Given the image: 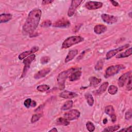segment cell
Here are the masks:
<instances>
[{"instance_id": "obj_40", "label": "cell", "mask_w": 132, "mask_h": 132, "mask_svg": "<svg viewBox=\"0 0 132 132\" xmlns=\"http://www.w3.org/2000/svg\"><path fill=\"white\" fill-rule=\"evenodd\" d=\"M110 2L112 3V4L114 6H119V3L116 1H110Z\"/></svg>"}, {"instance_id": "obj_42", "label": "cell", "mask_w": 132, "mask_h": 132, "mask_svg": "<svg viewBox=\"0 0 132 132\" xmlns=\"http://www.w3.org/2000/svg\"><path fill=\"white\" fill-rule=\"evenodd\" d=\"M107 119H106V118H105L104 120H103V124H106L107 123Z\"/></svg>"}, {"instance_id": "obj_29", "label": "cell", "mask_w": 132, "mask_h": 132, "mask_svg": "<svg viewBox=\"0 0 132 132\" xmlns=\"http://www.w3.org/2000/svg\"><path fill=\"white\" fill-rule=\"evenodd\" d=\"M104 62V59H100L99 61H98L97 63L96 64L95 67H94L95 69L97 71H99V70H102L103 67Z\"/></svg>"}, {"instance_id": "obj_30", "label": "cell", "mask_w": 132, "mask_h": 132, "mask_svg": "<svg viewBox=\"0 0 132 132\" xmlns=\"http://www.w3.org/2000/svg\"><path fill=\"white\" fill-rule=\"evenodd\" d=\"M50 89V86L47 85H39L37 87V90L40 92H43L47 91Z\"/></svg>"}, {"instance_id": "obj_21", "label": "cell", "mask_w": 132, "mask_h": 132, "mask_svg": "<svg viewBox=\"0 0 132 132\" xmlns=\"http://www.w3.org/2000/svg\"><path fill=\"white\" fill-rule=\"evenodd\" d=\"M12 18V15L10 13H4L0 15V23H5L10 21Z\"/></svg>"}, {"instance_id": "obj_16", "label": "cell", "mask_w": 132, "mask_h": 132, "mask_svg": "<svg viewBox=\"0 0 132 132\" xmlns=\"http://www.w3.org/2000/svg\"><path fill=\"white\" fill-rule=\"evenodd\" d=\"M51 71V69L49 68H44L39 72H38L34 75V78L35 79H40L45 76L47 74H48Z\"/></svg>"}, {"instance_id": "obj_6", "label": "cell", "mask_w": 132, "mask_h": 132, "mask_svg": "<svg viewBox=\"0 0 132 132\" xmlns=\"http://www.w3.org/2000/svg\"><path fill=\"white\" fill-rule=\"evenodd\" d=\"M80 112L77 109H72L64 114V118L69 121L74 120L78 119L80 117Z\"/></svg>"}, {"instance_id": "obj_13", "label": "cell", "mask_w": 132, "mask_h": 132, "mask_svg": "<svg viewBox=\"0 0 132 132\" xmlns=\"http://www.w3.org/2000/svg\"><path fill=\"white\" fill-rule=\"evenodd\" d=\"M130 75H131L130 71L126 72L124 74H123L122 75H121L119 77L118 81V84L119 86L120 87H122L124 85L126 80H127V79H128V78L129 77V76Z\"/></svg>"}, {"instance_id": "obj_17", "label": "cell", "mask_w": 132, "mask_h": 132, "mask_svg": "<svg viewBox=\"0 0 132 132\" xmlns=\"http://www.w3.org/2000/svg\"><path fill=\"white\" fill-rule=\"evenodd\" d=\"M81 75V72L76 69L69 76V80L73 81L79 79Z\"/></svg>"}, {"instance_id": "obj_35", "label": "cell", "mask_w": 132, "mask_h": 132, "mask_svg": "<svg viewBox=\"0 0 132 132\" xmlns=\"http://www.w3.org/2000/svg\"><path fill=\"white\" fill-rule=\"evenodd\" d=\"M126 89L128 91H130L131 90V75L128 78V82L126 85Z\"/></svg>"}, {"instance_id": "obj_28", "label": "cell", "mask_w": 132, "mask_h": 132, "mask_svg": "<svg viewBox=\"0 0 132 132\" xmlns=\"http://www.w3.org/2000/svg\"><path fill=\"white\" fill-rule=\"evenodd\" d=\"M108 92L111 95H114L118 92V88L114 85H111L109 87Z\"/></svg>"}, {"instance_id": "obj_4", "label": "cell", "mask_w": 132, "mask_h": 132, "mask_svg": "<svg viewBox=\"0 0 132 132\" xmlns=\"http://www.w3.org/2000/svg\"><path fill=\"white\" fill-rule=\"evenodd\" d=\"M124 69H125V66L123 64H118L110 66L106 70L105 73V77L106 78H108L113 76Z\"/></svg>"}, {"instance_id": "obj_14", "label": "cell", "mask_w": 132, "mask_h": 132, "mask_svg": "<svg viewBox=\"0 0 132 132\" xmlns=\"http://www.w3.org/2000/svg\"><path fill=\"white\" fill-rule=\"evenodd\" d=\"M70 25V22L69 20L64 19H62L57 21L53 24V26L56 27H65Z\"/></svg>"}, {"instance_id": "obj_12", "label": "cell", "mask_w": 132, "mask_h": 132, "mask_svg": "<svg viewBox=\"0 0 132 132\" xmlns=\"http://www.w3.org/2000/svg\"><path fill=\"white\" fill-rule=\"evenodd\" d=\"M38 50H39V47L38 46H34L29 50L24 52L22 53L21 54H20L19 55L18 58L20 60H22V59H24L25 58H26L27 56L33 54L34 53L38 51Z\"/></svg>"}, {"instance_id": "obj_27", "label": "cell", "mask_w": 132, "mask_h": 132, "mask_svg": "<svg viewBox=\"0 0 132 132\" xmlns=\"http://www.w3.org/2000/svg\"><path fill=\"white\" fill-rule=\"evenodd\" d=\"M120 127V125L118 124V125H113V126H109L107 128H106L105 129H104L103 130L104 131H108V132H112V131H114L117 130L118 129H119V128Z\"/></svg>"}, {"instance_id": "obj_22", "label": "cell", "mask_w": 132, "mask_h": 132, "mask_svg": "<svg viewBox=\"0 0 132 132\" xmlns=\"http://www.w3.org/2000/svg\"><path fill=\"white\" fill-rule=\"evenodd\" d=\"M131 51H132V48H131V47H130L129 48H128L127 50H126L124 52L118 54V55H117L116 58H122L127 57L131 55V53H132Z\"/></svg>"}, {"instance_id": "obj_11", "label": "cell", "mask_w": 132, "mask_h": 132, "mask_svg": "<svg viewBox=\"0 0 132 132\" xmlns=\"http://www.w3.org/2000/svg\"><path fill=\"white\" fill-rule=\"evenodd\" d=\"M105 112L111 118L112 122H114L116 121L117 118L115 114L114 109L112 105H108L107 107H106L105 109Z\"/></svg>"}, {"instance_id": "obj_2", "label": "cell", "mask_w": 132, "mask_h": 132, "mask_svg": "<svg viewBox=\"0 0 132 132\" xmlns=\"http://www.w3.org/2000/svg\"><path fill=\"white\" fill-rule=\"evenodd\" d=\"M77 69L71 68L66 71L61 72L57 77V82L59 89L63 90L65 87V81L66 79L70 75V74L75 71Z\"/></svg>"}, {"instance_id": "obj_32", "label": "cell", "mask_w": 132, "mask_h": 132, "mask_svg": "<svg viewBox=\"0 0 132 132\" xmlns=\"http://www.w3.org/2000/svg\"><path fill=\"white\" fill-rule=\"evenodd\" d=\"M42 117V114L41 113H38V114H34L31 119V122L32 123H34L37 121L39 120V119Z\"/></svg>"}, {"instance_id": "obj_38", "label": "cell", "mask_w": 132, "mask_h": 132, "mask_svg": "<svg viewBox=\"0 0 132 132\" xmlns=\"http://www.w3.org/2000/svg\"><path fill=\"white\" fill-rule=\"evenodd\" d=\"M131 127H132V126H130L128 127H127V128H124V129H122L120 131H130V132H131L132 131Z\"/></svg>"}, {"instance_id": "obj_37", "label": "cell", "mask_w": 132, "mask_h": 132, "mask_svg": "<svg viewBox=\"0 0 132 132\" xmlns=\"http://www.w3.org/2000/svg\"><path fill=\"white\" fill-rule=\"evenodd\" d=\"M31 100L30 98H27L24 102V106L26 108H29L30 106H31Z\"/></svg>"}, {"instance_id": "obj_8", "label": "cell", "mask_w": 132, "mask_h": 132, "mask_svg": "<svg viewBox=\"0 0 132 132\" xmlns=\"http://www.w3.org/2000/svg\"><path fill=\"white\" fill-rule=\"evenodd\" d=\"M82 1L79 0H74L71 2V6L68 11V15L69 16H72L75 13L77 7L80 5Z\"/></svg>"}, {"instance_id": "obj_3", "label": "cell", "mask_w": 132, "mask_h": 132, "mask_svg": "<svg viewBox=\"0 0 132 132\" xmlns=\"http://www.w3.org/2000/svg\"><path fill=\"white\" fill-rule=\"evenodd\" d=\"M84 40V38L79 36L69 37L67 38L62 43V48H68L73 45L82 42Z\"/></svg>"}, {"instance_id": "obj_25", "label": "cell", "mask_w": 132, "mask_h": 132, "mask_svg": "<svg viewBox=\"0 0 132 132\" xmlns=\"http://www.w3.org/2000/svg\"><path fill=\"white\" fill-rule=\"evenodd\" d=\"M85 96L87 100L88 104L90 106H92L94 104V98L92 95L89 93H87L85 94Z\"/></svg>"}, {"instance_id": "obj_43", "label": "cell", "mask_w": 132, "mask_h": 132, "mask_svg": "<svg viewBox=\"0 0 132 132\" xmlns=\"http://www.w3.org/2000/svg\"><path fill=\"white\" fill-rule=\"evenodd\" d=\"M49 131H57V129L56 128H53L52 129L50 130Z\"/></svg>"}, {"instance_id": "obj_15", "label": "cell", "mask_w": 132, "mask_h": 132, "mask_svg": "<svg viewBox=\"0 0 132 132\" xmlns=\"http://www.w3.org/2000/svg\"><path fill=\"white\" fill-rule=\"evenodd\" d=\"M78 95L76 93L70 92L69 91H64L61 92L59 94V96L60 97L66 98V99H71L77 96Z\"/></svg>"}, {"instance_id": "obj_34", "label": "cell", "mask_w": 132, "mask_h": 132, "mask_svg": "<svg viewBox=\"0 0 132 132\" xmlns=\"http://www.w3.org/2000/svg\"><path fill=\"white\" fill-rule=\"evenodd\" d=\"M50 60V58L48 56H44L42 57L41 59H40V61L41 63L42 64H45V63H47L48 62V61Z\"/></svg>"}, {"instance_id": "obj_19", "label": "cell", "mask_w": 132, "mask_h": 132, "mask_svg": "<svg viewBox=\"0 0 132 132\" xmlns=\"http://www.w3.org/2000/svg\"><path fill=\"white\" fill-rule=\"evenodd\" d=\"M107 30V27L106 26L103 24H97L95 26L94 28V31L95 34L100 35L105 32Z\"/></svg>"}, {"instance_id": "obj_31", "label": "cell", "mask_w": 132, "mask_h": 132, "mask_svg": "<svg viewBox=\"0 0 132 132\" xmlns=\"http://www.w3.org/2000/svg\"><path fill=\"white\" fill-rule=\"evenodd\" d=\"M86 126V127H87V129H88V130L90 132L93 131L95 129V126H94V124L91 122H90V121L87 122Z\"/></svg>"}, {"instance_id": "obj_36", "label": "cell", "mask_w": 132, "mask_h": 132, "mask_svg": "<svg viewBox=\"0 0 132 132\" xmlns=\"http://www.w3.org/2000/svg\"><path fill=\"white\" fill-rule=\"evenodd\" d=\"M51 24H52V23L50 20H46L42 22V23L41 24V26L43 27H47L50 26Z\"/></svg>"}, {"instance_id": "obj_33", "label": "cell", "mask_w": 132, "mask_h": 132, "mask_svg": "<svg viewBox=\"0 0 132 132\" xmlns=\"http://www.w3.org/2000/svg\"><path fill=\"white\" fill-rule=\"evenodd\" d=\"M132 117V112H131V109H130L128 111H127L125 114V118L126 120H128L131 118Z\"/></svg>"}, {"instance_id": "obj_23", "label": "cell", "mask_w": 132, "mask_h": 132, "mask_svg": "<svg viewBox=\"0 0 132 132\" xmlns=\"http://www.w3.org/2000/svg\"><path fill=\"white\" fill-rule=\"evenodd\" d=\"M101 79L98 78L96 77L92 76L89 78V81L90 82V86H95L99 84L101 82Z\"/></svg>"}, {"instance_id": "obj_10", "label": "cell", "mask_w": 132, "mask_h": 132, "mask_svg": "<svg viewBox=\"0 0 132 132\" xmlns=\"http://www.w3.org/2000/svg\"><path fill=\"white\" fill-rule=\"evenodd\" d=\"M101 18L104 22L109 24H113L117 22L118 20L117 16L107 14H102L101 15Z\"/></svg>"}, {"instance_id": "obj_9", "label": "cell", "mask_w": 132, "mask_h": 132, "mask_svg": "<svg viewBox=\"0 0 132 132\" xmlns=\"http://www.w3.org/2000/svg\"><path fill=\"white\" fill-rule=\"evenodd\" d=\"M103 6V3L100 2L89 1L86 3L85 7L89 10H95L101 8Z\"/></svg>"}, {"instance_id": "obj_18", "label": "cell", "mask_w": 132, "mask_h": 132, "mask_svg": "<svg viewBox=\"0 0 132 132\" xmlns=\"http://www.w3.org/2000/svg\"><path fill=\"white\" fill-rule=\"evenodd\" d=\"M78 54V50H71L69 52L67 56L65 59V62L67 63L70 61L72 60Z\"/></svg>"}, {"instance_id": "obj_41", "label": "cell", "mask_w": 132, "mask_h": 132, "mask_svg": "<svg viewBox=\"0 0 132 132\" xmlns=\"http://www.w3.org/2000/svg\"><path fill=\"white\" fill-rule=\"evenodd\" d=\"M36 105V102L35 101H31V106H33V107H35Z\"/></svg>"}, {"instance_id": "obj_26", "label": "cell", "mask_w": 132, "mask_h": 132, "mask_svg": "<svg viewBox=\"0 0 132 132\" xmlns=\"http://www.w3.org/2000/svg\"><path fill=\"white\" fill-rule=\"evenodd\" d=\"M73 101L71 100L67 101L65 102V103L63 104V105L61 107V109L62 110H69L70 108H71L73 106Z\"/></svg>"}, {"instance_id": "obj_1", "label": "cell", "mask_w": 132, "mask_h": 132, "mask_svg": "<svg viewBox=\"0 0 132 132\" xmlns=\"http://www.w3.org/2000/svg\"><path fill=\"white\" fill-rule=\"evenodd\" d=\"M40 9L35 8L30 11L23 26V30L27 33H32L37 28L41 16Z\"/></svg>"}, {"instance_id": "obj_24", "label": "cell", "mask_w": 132, "mask_h": 132, "mask_svg": "<svg viewBox=\"0 0 132 132\" xmlns=\"http://www.w3.org/2000/svg\"><path fill=\"white\" fill-rule=\"evenodd\" d=\"M56 123L57 125L63 126H67L70 124L69 120L64 118H59L57 119Z\"/></svg>"}, {"instance_id": "obj_5", "label": "cell", "mask_w": 132, "mask_h": 132, "mask_svg": "<svg viewBox=\"0 0 132 132\" xmlns=\"http://www.w3.org/2000/svg\"><path fill=\"white\" fill-rule=\"evenodd\" d=\"M35 57H36L35 55L33 54L30 55L29 56H28L27 58H25L23 60V62L24 64V69H23V73H22V77H24L25 76L28 70L30 68V64L35 60Z\"/></svg>"}, {"instance_id": "obj_7", "label": "cell", "mask_w": 132, "mask_h": 132, "mask_svg": "<svg viewBox=\"0 0 132 132\" xmlns=\"http://www.w3.org/2000/svg\"><path fill=\"white\" fill-rule=\"evenodd\" d=\"M129 46V44H125L124 45H123L122 46H120L116 49H114L111 51H109V52H108L106 54V58L107 59H109L111 58H112V57H113L114 56H115L117 54H118L119 52L123 51V50L126 49L127 48H128Z\"/></svg>"}, {"instance_id": "obj_39", "label": "cell", "mask_w": 132, "mask_h": 132, "mask_svg": "<svg viewBox=\"0 0 132 132\" xmlns=\"http://www.w3.org/2000/svg\"><path fill=\"white\" fill-rule=\"evenodd\" d=\"M54 1H50V0H44L42 2V3L43 5H46V4H50L51 3L53 2Z\"/></svg>"}, {"instance_id": "obj_20", "label": "cell", "mask_w": 132, "mask_h": 132, "mask_svg": "<svg viewBox=\"0 0 132 132\" xmlns=\"http://www.w3.org/2000/svg\"><path fill=\"white\" fill-rule=\"evenodd\" d=\"M108 85H109V84H108V82L106 81V82H103L100 86V87L98 88V89L95 91L94 93L96 95H100V94H102L103 93H104L106 91V90L107 88V87H108Z\"/></svg>"}]
</instances>
